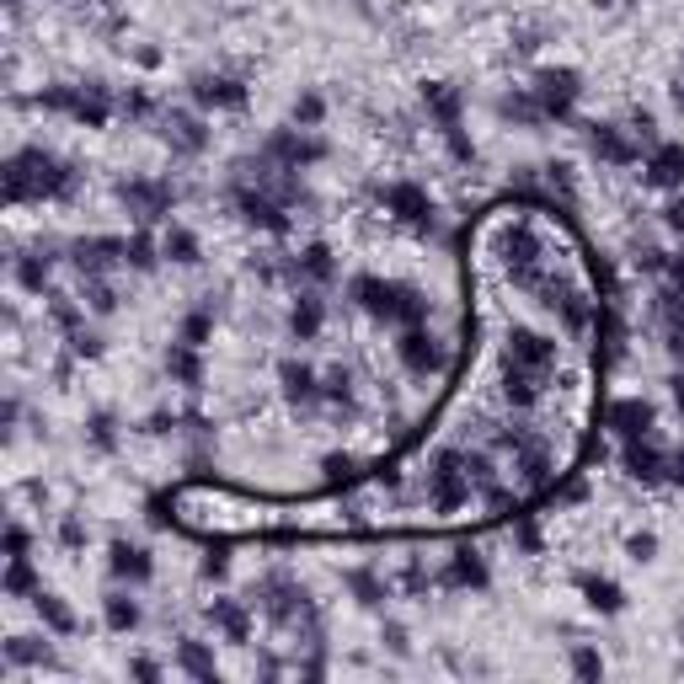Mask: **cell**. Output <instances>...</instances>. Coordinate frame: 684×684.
Returning a JSON list of instances; mask_svg holds the SVG:
<instances>
[{
	"instance_id": "obj_1",
	"label": "cell",
	"mask_w": 684,
	"mask_h": 684,
	"mask_svg": "<svg viewBox=\"0 0 684 684\" xmlns=\"http://www.w3.org/2000/svg\"><path fill=\"white\" fill-rule=\"evenodd\" d=\"M471 353L455 396L380 476L316 497L177 487L161 497L198 540L460 535L530 513L578 471L599 417L604 289L583 236L546 198H497L465 230Z\"/></svg>"
},
{
	"instance_id": "obj_2",
	"label": "cell",
	"mask_w": 684,
	"mask_h": 684,
	"mask_svg": "<svg viewBox=\"0 0 684 684\" xmlns=\"http://www.w3.org/2000/svg\"><path fill=\"white\" fill-rule=\"evenodd\" d=\"M75 188H81V166L43 145H27L6 161V204H49V198H70Z\"/></svg>"
},
{
	"instance_id": "obj_3",
	"label": "cell",
	"mask_w": 684,
	"mask_h": 684,
	"mask_svg": "<svg viewBox=\"0 0 684 684\" xmlns=\"http://www.w3.org/2000/svg\"><path fill=\"white\" fill-rule=\"evenodd\" d=\"M348 300L359 305V310H369L375 321H385V326H417V321H428L433 316V305H428V294L417 289V284H407V278H380V273H353L348 278Z\"/></svg>"
},
{
	"instance_id": "obj_4",
	"label": "cell",
	"mask_w": 684,
	"mask_h": 684,
	"mask_svg": "<svg viewBox=\"0 0 684 684\" xmlns=\"http://www.w3.org/2000/svg\"><path fill=\"white\" fill-rule=\"evenodd\" d=\"M188 97L198 113H241L252 102V86L241 75H225V70H198L188 81Z\"/></svg>"
},
{
	"instance_id": "obj_5",
	"label": "cell",
	"mask_w": 684,
	"mask_h": 684,
	"mask_svg": "<svg viewBox=\"0 0 684 684\" xmlns=\"http://www.w3.org/2000/svg\"><path fill=\"white\" fill-rule=\"evenodd\" d=\"M396 364L407 369L412 380H428L449 364V353H444V342L428 332V321H417V326H401L396 332Z\"/></svg>"
},
{
	"instance_id": "obj_6",
	"label": "cell",
	"mask_w": 684,
	"mask_h": 684,
	"mask_svg": "<svg viewBox=\"0 0 684 684\" xmlns=\"http://www.w3.org/2000/svg\"><path fill=\"white\" fill-rule=\"evenodd\" d=\"M535 102H540V113H546V123H567L572 118V107H578L583 97V75L578 70H567V65H546V70H535Z\"/></svg>"
},
{
	"instance_id": "obj_7",
	"label": "cell",
	"mask_w": 684,
	"mask_h": 684,
	"mask_svg": "<svg viewBox=\"0 0 684 684\" xmlns=\"http://www.w3.org/2000/svg\"><path fill=\"white\" fill-rule=\"evenodd\" d=\"M599 423H604V433H610L615 444H631V439L658 433V407L642 401V396H615V401H604Z\"/></svg>"
},
{
	"instance_id": "obj_8",
	"label": "cell",
	"mask_w": 684,
	"mask_h": 684,
	"mask_svg": "<svg viewBox=\"0 0 684 684\" xmlns=\"http://www.w3.org/2000/svg\"><path fill=\"white\" fill-rule=\"evenodd\" d=\"M668 460H674V449L663 444V433L620 444V471L631 481H642V487H668Z\"/></svg>"
},
{
	"instance_id": "obj_9",
	"label": "cell",
	"mask_w": 684,
	"mask_h": 684,
	"mask_svg": "<svg viewBox=\"0 0 684 684\" xmlns=\"http://www.w3.org/2000/svg\"><path fill=\"white\" fill-rule=\"evenodd\" d=\"M118 198L129 204V214H134L139 225H161L166 214H171V204H177V188L161 182V177H129L118 188Z\"/></svg>"
},
{
	"instance_id": "obj_10",
	"label": "cell",
	"mask_w": 684,
	"mask_h": 684,
	"mask_svg": "<svg viewBox=\"0 0 684 684\" xmlns=\"http://www.w3.org/2000/svg\"><path fill=\"white\" fill-rule=\"evenodd\" d=\"M70 262L81 268V278H107L123 268V252H129V236H81L65 246Z\"/></svg>"
},
{
	"instance_id": "obj_11",
	"label": "cell",
	"mask_w": 684,
	"mask_h": 684,
	"mask_svg": "<svg viewBox=\"0 0 684 684\" xmlns=\"http://www.w3.org/2000/svg\"><path fill=\"white\" fill-rule=\"evenodd\" d=\"M161 139L177 155H204L214 129H209L204 113H193V107H166V113H161Z\"/></svg>"
},
{
	"instance_id": "obj_12",
	"label": "cell",
	"mask_w": 684,
	"mask_h": 684,
	"mask_svg": "<svg viewBox=\"0 0 684 684\" xmlns=\"http://www.w3.org/2000/svg\"><path fill=\"white\" fill-rule=\"evenodd\" d=\"M107 578L113 583H150L155 578V556L145 540H129V535H113L107 540Z\"/></svg>"
},
{
	"instance_id": "obj_13",
	"label": "cell",
	"mask_w": 684,
	"mask_h": 684,
	"mask_svg": "<svg viewBox=\"0 0 684 684\" xmlns=\"http://www.w3.org/2000/svg\"><path fill=\"white\" fill-rule=\"evenodd\" d=\"M380 204L391 209V220L412 225V230H433V220H439L428 188H417V182H391V188H380Z\"/></svg>"
},
{
	"instance_id": "obj_14",
	"label": "cell",
	"mask_w": 684,
	"mask_h": 684,
	"mask_svg": "<svg viewBox=\"0 0 684 684\" xmlns=\"http://www.w3.org/2000/svg\"><path fill=\"white\" fill-rule=\"evenodd\" d=\"M433 578H439L444 594H481V588L492 583V572H487V556H476V551H465V546H460V551H449V556H444Z\"/></svg>"
},
{
	"instance_id": "obj_15",
	"label": "cell",
	"mask_w": 684,
	"mask_h": 684,
	"mask_svg": "<svg viewBox=\"0 0 684 684\" xmlns=\"http://www.w3.org/2000/svg\"><path fill=\"white\" fill-rule=\"evenodd\" d=\"M583 139H588V155H594V161H604V166H636V161L647 155V150L631 139V129H620V123H588Z\"/></svg>"
},
{
	"instance_id": "obj_16",
	"label": "cell",
	"mask_w": 684,
	"mask_h": 684,
	"mask_svg": "<svg viewBox=\"0 0 684 684\" xmlns=\"http://www.w3.org/2000/svg\"><path fill=\"white\" fill-rule=\"evenodd\" d=\"M642 177H647V188L684 193V145L679 139H658V145L642 155Z\"/></svg>"
},
{
	"instance_id": "obj_17",
	"label": "cell",
	"mask_w": 684,
	"mask_h": 684,
	"mask_svg": "<svg viewBox=\"0 0 684 684\" xmlns=\"http://www.w3.org/2000/svg\"><path fill=\"white\" fill-rule=\"evenodd\" d=\"M204 620L225 636L230 647H246V636H252V604H241V599H230V594H214Z\"/></svg>"
},
{
	"instance_id": "obj_18",
	"label": "cell",
	"mask_w": 684,
	"mask_h": 684,
	"mask_svg": "<svg viewBox=\"0 0 684 684\" xmlns=\"http://www.w3.org/2000/svg\"><path fill=\"white\" fill-rule=\"evenodd\" d=\"M139 620H145V610H139V599H134V583L107 588L102 594V626L113 636H129V631H139Z\"/></svg>"
},
{
	"instance_id": "obj_19",
	"label": "cell",
	"mask_w": 684,
	"mask_h": 684,
	"mask_svg": "<svg viewBox=\"0 0 684 684\" xmlns=\"http://www.w3.org/2000/svg\"><path fill=\"white\" fill-rule=\"evenodd\" d=\"M289 268H294V278H300V284H332L337 278V257H332V246L326 241H310V246H300V252L289 257Z\"/></svg>"
},
{
	"instance_id": "obj_20",
	"label": "cell",
	"mask_w": 684,
	"mask_h": 684,
	"mask_svg": "<svg viewBox=\"0 0 684 684\" xmlns=\"http://www.w3.org/2000/svg\"><path fill=\"white\" fill-rule=\"evenodd\" d=\"M278 380H284V396L294 407H321V375L300 359H284L278 364Z\"/></svg>"
},
{
	"instance_id": "obj_21",
	"label": "cell",
	"mask_w": 684,
	"mask_h": 684,
	"mask_svg": "<svg viewBox=\"0 0 684 684\" xmlns=\"http://www.w3.org/2000/svg\"><path fill=\"white\" fill-rule=\"evenodd\" d=\"M578 594H583L588 610L604 615V620H610V615H626V588H620L615 578H594V572H583V578H578Z\"/></svg>"
},
{
	"instance_id": "obj_22",
	"label": "cell",
	"mask_w": 684,
	"mask_h": 684,
	"mask_svg": "<svg viewBox=\"0 0 684 684\" xmlns=\"http://www.w3.org/2000/svg\"><path fill=\"white\" fill-rule=\"evenodd\" d=\"M321 326H326V300L305 284L300 294H294V305H289V332L300 342H310V337H321Z\"/></svg>"
},
{
	"instance_id": "obj_23",
	"label": "cell",
	"mask_w": 684,
	"mask_h": 684,
	"mask_svg": "<svg viewBox=\"0 0 684 684\" xmlns=\"http://www.w3.org/2000/svg\"><path fill=\"white\" fill-rule=\"evenodd\" d=\"M33 615L43 620V631H54V636H75V631H81V620H75V610H70V604L54 594V588H43V583L33 588Z\"/></svg>"
},
{
	"instance_id": "obj_24",
	"label": "cell",
	"mask_w": 684,
	"mask_h": 684,
	"mask_svg": "<svg viewBox=\"0 0 684 684\" xmlns=\"http://www.w3.org/2000/svg\"><path fill=\"white\" fill-rule=\"evenodd\" d=\"M11 273H17V284H22L27 294H49L54 252H49V246H38V252H17V257H11Z\"/></svg>"
},
{
	"instance_id": "obj_25",
	"label": "cell",
	"mask_w": 684,
	"mask_h": 684,
	"mask_svg": "<svg viewBox=\"0 0 684 684\" xmlns=\"http://www.w3.org/2000/svg\"><path fill=\"white\" fill-rule=\"evenodd\" d=\"M161 257L177 262V268H198V262H204V241H198L188 225L171 220V225L161 230Z\"/></svg>"
},
{
	"instance_id": "obj_26",
	"label": "cell",
	"mask_w": 684,
	"mask_h": 684,
	"mask_svg": "<svg viewBox=\"0 0 684 684\" xmlns=\"http://www.w3.org/2000/svg\"><path fill=\"white\" fill-rule=\"evenodd\" d=\"M166 375L177 380V385H188V391H198V385H204V348L171 342V353H166Z\"/></svg>"
},
{
	"instance_id": "obj_27",
	"label": "cell",
	"mask_w": 684,
	"mask_h": 684,
	"mask_svg": "<svg viewBox=\"0 0 684 684\" xmlns=\"http://www.w3.org/2000/svg\"><path fill=\"white\" fill-rule=\"evenodd\" d=\"M177 674H188V679H220V663H214V652L198 642V636H177Z\"/></svg>"
},
{
	"instance_id": "obj_28",
	"label": "cell",
	"mask_w": 684,
	"mask_h": 684,
	"mask_svg": "<svg viewBox=\"0 0 684 684\" xmlns=\"http://www.w3.org/2000/svg\"><path fill=\"white\" fill-rule=\"evenodd\" d=\"M348 588H353V599H359L364 610H380V604L396 594L391 578H380V572H369V567H353V572H348Z\"/></svg>"
},
{
	"instance_id": "obj_29",
	"label": "cell",
	"mask_w": 684,
	"mask_h": 684,
	"mask_svg": "<svg viewBox=\"0 0 684 684\" xmlns=\"http://www.w3.org/2000/svg\"><path fill=\"white\" fill-rule=\"evenodd\" d=\"M118 439H123V433H118V417L113 412H91L86 417V444L97 449V455H113Z\"/></svg>"
},
{
	"instance_id": "obj_30",
	"label": "cell",
	"mask_w": 684,
	"mask_h": 684,
	"mask_svg": "<svg viewBox=\"0 0 684 684\" xmlns=\"http://www.w3.org/2000/svg\"><path fill=\"white\" fill-rule=\"evenodd\" d=\"M81 305L91 310V316H113V310H118V284H113V278H86Z\"/></svg>"
},
{
	"instance_id": "obj_31",
	"label": "cell",
	"mask_w": 684,
	"mask_h": 684,
	"mask_svg": "<svg viewBox=\"0 0 684 684\" xmlns=\"http://www.w3.org/2000/svg\"><path fill=\"white\" fill-rule=\"evenodd\" d=\"M209 337H214V310L209 305L188 310L182 326H177V342H188V348H209Z\"/></svg>"
},
{
	"instance_id": "obj_32",
	"label": "cell",
	"mask_w": 684,
	"mask_h": 684,
	"mask_svg": "<svg viewBox=\"0 0 684 684\" xmlns=\"http://www.w3.org/2000/svg\"><path fill=\"white\" fill-rule=\"evenodd\" d=\"M497 113H503V118H519V123H530V129H540V123H546V113H540V102H535V91H530V86L513 91V97H503V102H497Z\"/></svg>"
},
{
	"instance_id": "obj_33",
	"label": "cell",
	"mask_w": 684,
	"mask_h": 684,
	"mask_svg": "<svg viewBox=\"0 0 684 684\" xmlns=\"http://www.w3.org/2000/svg\"><path fill=\"white\" fill-rule=\"evenodd\" d=\"M54 540H59V551H86L91 546V524L81 519V513H59Z\"/></svg>"
},
{
	"instance_id": "obj_34",
	"label": "cell",
	"mask_w": 684,
	"mask_h": 684,
	"mask_svg": "<svg viewBox=\"0 0 684 684\" xmlns=\"http://www.w3.org/2000/svg\"><path fill=\"white\" fill-rule=\"evenodd\" d=\"M289 118H294V129H321V118H326V97H321V91H305V97H294Z\"/></svg>"
},
{
	"instance_id": "obj_35",
	"label": "cell",
	"mask_w": 684,
	"mask_h": 684,
	"mask_svg": "<svg viewBox=\"0 0 684 684\" xmlns=\"http://www.w3.org/2000/svg\"><path fill=\"white\" fill-rule=\"evenodd\" d=\"M658 551H663V540L658 535H652V530H631L626 535V556H631V562H658Z\"/></svg>"
},
{
	"instance_id": "obj_36",
	"label": "cell",
	"mask_w": 684,
	"mask_h": 684,
	"mask_svg": "<svg viewBox=\"0 0 684 684\" xmlns=\"http://www.w3.org/2000/svg\"><path fill=\"white\" fill-rule=\"evenodd\" d=\"M27 551H33V530H27L22 519H11L6 524V556H27Z\"/></svg>"
},
{
	"instance_id": "obj_37",
	"label": "cell",
	"mask_w": 684,
	"mask_h": 684,
	"mask_svg": "<svg viewBox=\"0 0 684 684\" xmlns=\"http://www.w3.org/2000/svg\"><path fill=\"white\" fill-rule=\"evenodd\" d=\"M198 578H204V583H225L230 578V556L225 551H209L204 562H198Z\"/></svg>"
},
{
	"instance_id": "obj_38",
	"label": "cell",
	"mask_w": 684,
	"mask_h": 684,
	"mask_svg": "<svg viewBox=\"0 0 684 684\" xmlns=\"http://www.w3.org/2000/svg\"><path fill=\"white\" fill-rule=\"evenodd\" d=\"M572 674L594 679V674H604V658H599V652H588V647H572Z\"/></svg>"
},
{
	"instance_id": "obj_39",
	"label": "cell",
	"mask_w": 684,
	"mask_h": 684,
	"mask_svg": "<svg viewBox=\"0 0 684 684\" xmlns=\"http://www.w3.org/2000/svg\"><path fill=\"white\" fill-rule=\"evenodd\" d=\"M380 642H385V647H391V652H396V658H407V652H412V636H407V626H396V620H391V626H385V631H380Z\"/></svg>"
},
{
	"instance_id": "obj_40",
	"label": "cell",
	"mask_w": 684,
	"mask_h": 684,
	"mask_svg": "<svg viewBox=\"0 0 684 684\" xmlns=\"http://www.w3.org/2000/svg\"><path fill=\"white\" fill-rule=\"evenodd\" d=\"M663 220H668V230H674V236H684V193H674V198H668Z\"/></svg>"
},
{
	"instance_id": "obj_41",
	"label": "cell",
	"mask_w": 684,
	"mask_h": 684,
	"mask_svg": "<svg viewBox=\"0 0 684 684\" xmlns=\"http://www.w3.org/2000/svg\"><path fill=\"white\" fill-rule=\"evenodd\" d=\"M129 674H139V679H161V663H155V658H129Z\"/></svg>"
},
{
	"instance_id": "obj_42",
	"label": "cell",
	"mask_w": 684,
	"mask_h": 684,
	"mask_svg": "<svg viewBox=\"0 0 684 684\" xmlns=\"http://www.w3.org/2000/svg\"><path fill=\"white\" fill-rule=\"evenodd\" d=\"M668 396H674V407L684 412V375H674V380H668Z\"/></svg>"
},
{
	"instance_id": "obj_43",
	"label": "cell",
	"mask_w": 684,
	"mask_h": 684,
	"mask_svg": "<svg viewBox=\"0 0 684 684\" xmlns=\"http://www.w3.org/2000/svg\"><path fill=\"white\" fill-rule=\"evenodd\" d=\"M668 348H674V359L684 364V337H668Z\"/></svg>"
},
{
	"instance_id": "obj_44",
	"label": "cell",
	"mask_w": 684,
	"mask_h": 684,
	"mask_svg": "<svg viewBox=\"0 0 684 684\" xmlns=\"http://www.w3.org/2000/svg\"><path fill=\"white\" fill-rule=\"evenodd\" d=\"M674 107H679V113H684V81L674 86Z\"/></svg>"
},
{
	"instance_id": "obj_45",
	"label": "cell",
	"mask_w": 684,
	"mask_h": 684,
	"mask_svg": "<svg viewBox=\"0 0 684 684\" xmlns=\"http://www.w3.org/2000/svg\"><path fill=\"white\" fill-rule=\"evenodd\" d=\"M594 6H599V11H610V6H615V0H594Z\"/></svg>"
}]
</instances>
